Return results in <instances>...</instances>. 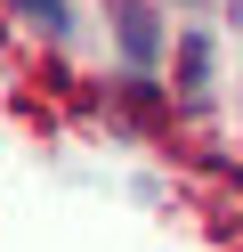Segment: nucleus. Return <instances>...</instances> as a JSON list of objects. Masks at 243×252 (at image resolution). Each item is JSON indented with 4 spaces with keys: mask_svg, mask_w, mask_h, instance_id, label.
<instances>
[{
    "mask_svg": "<svg viewBox=\"0 0 243 252\" xmlns=\"http://www.w3.org/2000/svg\"><path fill=\"white\" fill-rule=\"evenodd\" d=\"M32 17H41V25H65V8H57V0H32Z\"/></svg>",
    "mask_w": 243,
    "mask_h": 252,
    "instance_id": "obj_1",
    "label": "nucleus"
}]
</instances>
